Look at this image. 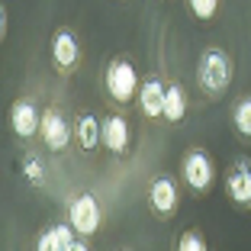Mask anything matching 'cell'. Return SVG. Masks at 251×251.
<instances>
[{
  "instance_id": "4fadbf2b",
  "label": "cell",
  "mask_w": 251,
  "mask_h": 251,
  "mask_svg": "<svg viewBox=\"0 0 251 251\" xmlns=\"http://www.w3.org/2000/svg\"><path fill=\"white\" fill-rule=\"evenodd\" d=\"M74 139H77V145H81L84 151L103 145V123H97L90 113H87V116H81V119H77V126H74Z\"/></svg>"
},
{
  "instance_id": "8992f818",
  "label": "cell",
  "mask_w": 251,
  "mask_h": 251,
  "mask_svg": "<svg viewBox=\"0 0 251 251\" xmlns=\"http://www.w3.org/2000/svg\"><path fill=\"white\" fill-rule=\"evenodd\" d=\"M10 129H13L20 139H32V135L42 129V113L36 110L32 100H16L10 106Z\"/></svg>"
},
{
  "instance_id": "52a82bcc",
  "label": "cell",
  "mask_w": 251,
  "mask_h": 251,
  "mask_svg": "<svg viewBox=\"0 0 251 251\" xmlns=\"http://www.w3.org/2000/svg\"><path fill=\"white\" fill-rule=\"evenodd\" d=\"M39 135H42V142H45L49 151H65L68 142H71V129H68L65 116H61L58 110H45L42 113V129H39Z\"/></svg>"
},
{
  "instance_id": "30bf717a",
  "label": "cell",
  "mask_w": 251,
  "mask_h": 251,
  "mask_svg": "<svg viewBox=\"0 0 251 251\" xmlns=\"http://www.w3.org/2000/svg\"><path fill=\"white\" fill-rule=\"evenodd\" d=\"M74 226L71 222H61V226H52V229H45L42 235H39L36 248L39 251H71L74 245Z\"/></svg>"
},
{
  "instance_id": "8fae6325",
  "label": "cell",
  "mask_w": 251,
  "mask_h": 251,
  "mask_svg": "<svg viewBox=\"0 0 251 251\" xmlns=\"http://www.w3.org/2000/svg\"><path fill=\"white\" fill-rule=\"evenodd\" d=\"M164 94H168V87H164L161 81H155V77H148L139 87L142 113H145V116H164Z\"/></svg>"
},
{
  "instance_id": "2e32d148",
  "label": "cell",
  "mask_w": 251,
  "mask_h": 251,
  "mask_svg": "<svg viewBox=\"0 0 251 251\" xmlns=\"http://www.w3.org/2000/svg\"><path fill=\"white\" fill-rule=\"evenodd\" d=\"M187 7L197 20H213L216 10H219V0H187Z\"/></svg>"
},
{
  "instance_id": "277c9868",
  "label": "cell",
  "mask_w": 251,
  "mask_h": 251,
  "mask_svg": "<svg viewBox=\"0 0 251 251\" xmlns=\"http://www.w3.org/2000/svg\"><path fill=\"white\" fill-rule=\"evenodd\" d=\"M213 177H216V171H213V161H209L206 151H200V148L187 151L184 155V180L190 184V190H197V193L209 190Z\"/></svg>"
},
{
  "instance_id": "9a60e30c",
  "label": "cell",
  "mask_w": 251,
  "mask_h": 251,
  "mask_svg": "<svg viewBox=\"0 0 251 251\" xmlns=\"http://www.w3.org/2000/svg\"><path fill=\"white\" fill-rule=\"evenodd\" d=\"M232 119H235V129H238V132L251 139V97H248V100H242V103H235Z\"/></svg>"
},
{
  "instance_id": "7a4b0ae2",
  "label": "cell",
  "mask_w": 251,
  "mask_h": 251,
  "mask_svg": "<svg viewBox=\"0 0 251 251\" xmlns=\"http://www.w3.org/2000/svg\"><path fill=\"white\" fill-rule=\"evenodd\" d=\"M100 203H97L94 193H77V197L68 203V222H71L77 235H94L100 229Z\"/></svg>"
},
{
  "instance_id": "5b68a950",
  "label": "cell",
  "mask_w": 251,
  "mask_h": 251,
  "mask_svg": "<svg viewBox=\"0 0 251 251\" xmlns=\"http://www.w3.org/2000/svg\"><path fill=\"white\" fill-rule=\"evenodd\" d=\"M226 193L235 206H251V161L242 158L235 161V168H229L226 174Z\"/></svg>"
},
{
  "instance_id": "5bb4252c",
  "label": "cell",
  "mask_w": 251,
  "mask_h": 251,
  "mask_svg": "<svg viewBox=\"0 0 251 251\" xmlns=\"http://www.w3.org/2000/svg\"><path fill=\"white\" fill-rule=\"evenodd\" d=\"M184 113H187V94H184V87L171 84L168 94H164V119L168 123H180Z\"/></svg>"
},
{
  "instance_id": "e0dca14e",
  "label": "cell",
  "mask_w": 251,
  "mask_h": 251,
  "mask_svg": "<svg viewBox=\"0 0 251 251\" xmlns=\"http://www.w3.org/2000/svg\"><path fill=\"white\" fill-rule=\"evenodd\" d=\"M177 251H206V242L200 232H184L177 238Z\"/></svg>"
},
{
  "instance_id": "9c48e42d",
  "label": "cell",
  "mask_w": 251,
  "mask_h": 251,
  "mask_svg": "<svg viewBox=\"0 0 251 251\" xmlns=\"http://www.w3.org/2000/svg\"><path fill=\"white\" fill-rule=\"evenodd\" d=\"M77 55H81V49H77V39L71 36L68 29H58L52 39V61L58 71H71L74 65H77Z\"/></svg>"
},
{
  "instance_id": "ac0fdd59",
  "label": "cell",
  "mask_w": 251,
  "mask_h": 251,
  "mask_svg": "<svg viewBox=\"0 0 251 251\" xmlns=\"http://www.w3.org/2000/svg\"><path fill=\"white\" fill-rule=\"evenodd\" d=\"M23 174H26V177H29L36 187L45 180V168H42V161H39V158H26V164H23Z\"/></svg>"
},
{
  "instance_id": "7c38bea8",
  "label": "cell",
  "mask_w": 251,
  "mask_h": 251,
  "mask_svg": "<svg viewBox=\"0 0 251 251\" xmlns=\"http://www.w3.org/2000/svg\"><path fill=\"white\" fill-rule=\"evenodd\" d=\"M103 145L113 155H123L129 148V123L123 116H106L103 119Z\"/></svg>"
},
{
  "instance_id": "3957f363",
  "label": "cell",
  "mask_w": 251,
  "mask_h": 251,
  "mask_svg": "<svg viewBox=\"0 0 251 251\" xmlns=\"http://www.w3.org/2000/svg\"><path fill=\"white\" fill-rule=\"evenodd\" d=\"M106 94L116 103H129L139 94V74H135V68L129 61H113L106 68Z\"/></svg>"
},
{
  "instance_id": "ba28073f",
  "label": "cell",
  "mask_w": 251,
  "mask_h": 251,
  "mask_svg": "<svg viewBox=\"0 0 251 251\" xmlns=\"http://www.w3.org/2000/svg\"><path fill=\"white\" fill-rule=\"evenodd\" d=\"M148 206L155 209L158 216L168 219V216L177 209V184L171 177H155L151 187H148Z\"/></svg>"
},
{
  "instance_id": "6da1fadb",
  "label": "cell",
  "mask_w": 251,
  "mask_h": 251,
  "mask_svg": "<svg viewBox=\"0 0 251 251\" xmlns=\"http://www.w3.org/2000/svg\"><path fill=\"white\" fill-rule=\"evenodd\" d=\"M197 81L206 97H222L232 84V61L222 49H206L200 55L197 65Z\"/></svg>"
}]
</instances>
